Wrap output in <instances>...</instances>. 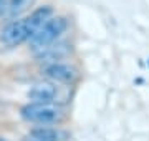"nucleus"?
Listing matches in <instances>:
<instances>
[{"instance_id": "1", "label": "nucleus", "mask_w": 149, "mask_h": 141, "mask_svg": "<svg viewBox=\"0 0 149 141\" xmlns=\"http://www.w3.org/2000/svg\"><path fill=\"white\" fill-rule=\"evenodd\" d=\"M53 17V7L43 5L25 18H17L7 25L0 33V42L7 47H17L23 42H30V38Z\"/></svg>"}, {"instance_id": "2", "label": "nucleus", "mask_w": 149, "mask_h": 141, "mask_svg": "<svg viewBox=\"0 0 149 141\" xmlns=\"http://www.w3.org/2000/svg\"><path fill=\"white\" fill-rule=\"evenodd\" d=\"M20 114L28 123L47 126L60 123L65 118V110L56 103H28L22 106Z\"/></svg>"}, {"instance_id": "3", "label": "nucleus", "mask_w": 149, "mask_h": 141, "mask_svg": "<svg viewBox=\"0 0 149 141\" xmlns=\"http://www.w3.org/2000/svg\"><path fill=\"white\" fill-rule=\"evenodd\" d=\"M68 28V18L66 17H52L32 38H30V48L38 53L43 48L53 45Z\"/></svg>"}, {"instance_id": "4", "label": "nucleus", "mask_w": 149, "mask_h": 141, "mask_svg": "<svg viewBox=\"0 0 149 141\" xmlns=\"http://www.w3.org/2000/svg\"><path fill=\"white\" fill-rule=\"evenodd\" d=\"M43 76H47L48 82L53 83H74L80 76V71L76 70L73 65L56 61V63H48L42 68Z\"/></svg>"}, {"instance_id": "5", "label": "nucleus", "mask_w": 149, "mask_h": 141, "mask_svg": "<svg viewBox=\"0 0 149 141\" xmlns=\"http://www.w3.org/2000/svg\"><path fill=\"white\" fill-rule=\"evenodd\" d=\"M30 103H56L60 88L53 82H38L28 90Z\"/></svg>"}, {"instance_id": "6", "label": "nucleus", "mask_w": 149, "mask_h": 141, "mask_svg": "<svg viewBox=\"0 0 149 141\" xmlns=\"http://www.w3.org/2000/svg\"><path fill=\"white\" fill-rule=\"evenodd\" d=\"M70 53H71V45L65 43V42H56L35 55H37L38 61H43L45 65H48V63H56L60 60L66 58Z\"/></svg>"}, {"instance_id": "7", "label": "nucleus", "mask_w": 149, "mask_h": 141, "mask_svg": "<svg viewBox=\"0 0 149 141\" xmlns=\"http://www.w3.org/2000/svg\"><path fill=\"white\" fill-rule=\"evenodd\" d=\"M33 3H35V0H8V7H7L5 15L8 18L20 17L22 13L30 10V7H33Z\"/></svg>"}, {"instance_id": "8", "label": "nucleus", "mask_w": 149, "mask_h": 141, "mask_svg": "<svg viewBox=\"0 0 149 141\" xmlns=\"http://www.w3.org/2000/svg\"><path fill=\"white\" fill-rule=\"evenodd\" d=\"M7 7H8V0H0V17L7 13Z\"/></svg>"}, {"instance_id": "9", "label": "nucleus", "mask_w": 149, "mask_h": 141, "mask_svg": "<svg viewBox=\"0 0 149 141\" xmlns=\"http://www.w3.org/2000/svg\"><path fill=\"white\" fill-rule=\"evenodd\" d=\"M23 141H48V140H43V138H40V136H37V135H33V133H30V135H28Z\"/></svg>"}]
</instances>
